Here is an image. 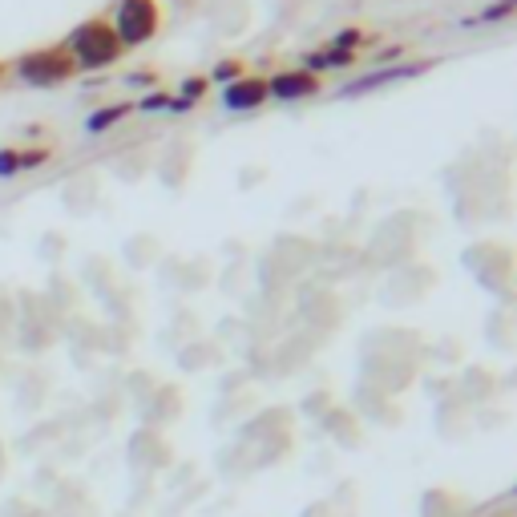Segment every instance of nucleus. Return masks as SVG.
Wrapping results in <instances>:
<instances>
[{
  "mask_svg": "<svg viewBox=\"0 0 517 517\" xmlns=\"http://www.w3.org/2000/svg\"><path fill=\"white\" fill-rule=\"evenodd\" d=\"M356 45H368V37H364L360 29H344V33L336 37V49H340V53H352Z\"/></svg>",
  "mask_w": 517,
  "mask_h": 517,
  "instance_id": "6e6552de",
  "label": "nucleus"
},
{
  "mask_svg": "<svg viewBox=\"0 0 517 517\" xmlns=\"http://www.w3.org/2000/svg\"><path fill=\"white\" fill-rule=\"evenodd\" d=\"M202 89H206V81H198V77H190V81L182 85V93H186V101H190V97H202Z\"/></svg>",
  "mask_w": 517,
  "mask_h": 517,
  "instance_id": "f8f14e48",
  "label": "nucleus"
},
{
  "mask_svg": "<svg viewBox=\"0 0 517 517\" xmlns=\"http://www.w3.org/2000/svg\"><path fill=\"white\" fill-rule=\"evenodd\" d=\"M166 101H170L166 93H154V97H146V101H142V106H146V110H162V106H166Z\"/></svg>",
  "mask_w": 517,
  "mask_h": 517,
  "instance_id": "ddd939ff",
  "label": "nucleus"
},
{
  "mask_svg": "<svg viewBox=\"0 0 517 517\" xmlns=\"http://www.w3.org/2000/svg\"><path fill=\"white\" fill-rule=\"evenodd\" d=\"M513 5H517V0H501V5H497V9H489V13H485V21H497V17H509V13H513Z\"/></svg>",
  "mask_w": 517,
  "mask_h": 517,
  "instance_id": "9b49d317",
  "label": "nucleus"
},
{
  "mask_svg": "<svg viewBox=\"0 0 517 517\" xmlns=\"http://www.w3.org/2000/svg\"><path fill=\"white\" fill-rule=\"evenodd\" d=\"M263 101H267V81H263V77H235V81L223 89V106L235 110V114L259 110Z\"/></svg>",
  "mask_w": 517,
  "mask_h": 517,
  "instance_id": "39448f33",
  "label": "nucleus"
},
{
  "mask_svg": "<svg viewBox=\"0 0 517 517\" xmlns=\"http://www.w3.org/2000/svg\"><path fill=\"white\" fill-rule=\"evenodd\" d=\"M21 174V154L17 150H0V178Z\"/></svg>",
  "mask_w": 517,
  "mask_h": 517,
  "instance_id": "1a4fd4ad",
  "label": "nucleus"
},
{
  "mask_svg": "<svg viewBox=\"0 0 517 517\" xmlns=\"http://www.w3.org/2000/svg\"><path fill=\"white\" fill-rule=\"evenodd\" d=\"M65 49H69L73 65H81V69H101V65H114L122 57V41H118L114 25H106V21L77 25V33L69 37Z\"/></svg>",
  "mask_w": 517,
  "mask_h": 517,
  "instance_id": "f257e3e1",
  "label": "nucleus"
},
{
  "mask_svg": "<svg viewBox=\"0 0 517 517\" xmlns=\"http://www.w3.org/2000/svg\"><path fill=\"white\" fill-rule=\"evenodd\" d=\"M425 65H396V69H380V73H368V77H360V81H352V85H344V97H356V93H372V89H380V85H388V81H404V77H417Z\"/></svg>",
  "mask_w": 517,
  "mask_h": 517,
  "instance_id": "423d86ee",
  "label": "nucleus"
},
{
  "mask_svg": "<svg viewBox=\"0 0 517 517\" xmlns=\"http://www.w3.org/2000/svg\"><path fill=\"white\" fill-rule=\"evenodd\" d=\"M239 69H243V65H239V61H223V65H219V69H215V81H227V85H231V81H235V77H243V73H239Z\"/></svg>",
  "mask_w": 517,
  "mask_h": 517,
  "instance_id": "9d476101",
  "label": "nucleus"
},
{
  "mask_svg": "<svg viewBox=\"0 0 517 517\" xmlns=\"http://www.w3.org/2000/svg\"><path fill=\"white\" fill-rule=\"evenodd\" d=\"M158 21H162L158 0H122V5H118V21H114V33H118L122 49H126V45H146V41L158 33Z\"/></svg>",
  "mask_w": 517,
  "mask_h": 517,
  "instance_id": "f03ea898",
  "label": "nucleus"
},
{
  "mask_svg": "<svg viewBox=\"0 0 517 517\" xmlns=\"http://www.w3.org/2000/svg\"><path fill=\"white\" fill-rule=\"evenodd\" d=\"M312 93H320V77L307 69H283L267 81V97H275V101H303Z\"/></svg>",
  "mask_w": 517,
  "mask_h": 517,
  "instance_id": "20e7f679",
  "label": "nucleus"
},
{
  "mask_svg": "<svg viewBox=\"0 0 517 517\" xmlns=\"http://www.w3.org/2000/svg\"><path fill=\"white\" fill-rule=\"evenodd\" d=\"M73 57L69 49H41V53H29L17 61V77L29 81V85H57L65 77H73Z\"/></svg>",
  "mask_w": 517,
  "mask_h": 517,
  "instance_id": "7ed1b4c3",
  "label": "nucleus"
},
{
  "mask_svg": "<svg viewBox=\"0 0 517 517\" xmlns=\"http://www.w3.org/2000/svg\"><path fill=\"white\" fill-rule=\"evenodd\" d=\"M126 114H130V106H118V110H97V114L89 118V130H93V134H106V130H110L118 118H126Z\"/></svg>",
  "mask_w": 517,
  "mask_h": 517,
  "instance_id": "0eeeda50",
  "label": "nucleus"
}]
</instances>
